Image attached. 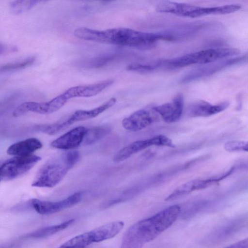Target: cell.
Listing matches in <instances>:
<instances>
[{
	"label": "cell",
	"instance_id": "cell-1",
	"mask_svg": "<svg viewBox=\"0 0 248 248\" xmlns=\"http://www.w3.org/2000/svg\"><path fill=\"white\" fill-rule=\"evenodd\" d=\"M74 35L79 39L87 41L140 49L151 48L161 40L158 32H143L126 28L97 30L80 27L74 31Z\"/></svg>",
	"mask_w": 248,
	"mask_h": 248
},
{
	"label": "cell",
	"instance_id": "cell-2",
	"mask_svg": "<svg viewBox=\"0 0 248 248\" xmlns=\"http://www.w3.org/2000/svg\"><path fill=\"white\" fill-rule=\"evenodd\" d=\"M180 212V206L173 205L150 217L134 224L124 234L121 248L142 247L171 226L177 219Z\"/></svg>",
	"mask_w": 248,
	"mask_h": 248
},
{
	"label": "cell",
	"instance_id": "cell-3",
	"mask_svg": "<svg viewBox=\"0 0 248 248\" xmlns=\"http://www.w3.org/2000/svg\"><path fill=\"white\" fill-rule=\"evenodd\" d=\"M240 53V51L235 48L207 49L172 59L168 64L170 67L178 68L193 64H207Z\"/></svg>",
	"mask_w": 248,
	"mask_h": 248
},
{
	"label": "cell",
	"instance_id": "cell-4",
	"mask_svg": "<svg viewBox=\"0 0 248 248\" xmlns=\"http://www.w3.org/2000/svg\"><path fill=\"white\" fill-rule=\"evenodd\" d=\"M124 223L113 221L103 225L90 232L78 235L65 242L61 248H84L93 243L114 237L123 229Z\"/></svg>",
	"mask_w": 248,
	"mask_h": 248
},
{
	"label": "cell",
	"instance_id": "cell-5",
	"mask_svg": "<svg viewBox=\"0 0 248 248\" xmlns=\"http://www.w3.org/2000/svg\"><path fill=\"white\" fill-rule=\"evenodd\" d=\"M72 168L67 162L64 153L59 158L44 165L38 171L31 186L53 187L63 179Z\"/></svg>",
	"mask_w": 248,
	"mask_h": 248
},
{
	"label": "cell",
	"instance_id": "cell-6",
	"mask_svg": "<svg viewBox=\"0 0 248 248\" xmlns=\"http://www.w3.org/2000/svg\"><path fill=\"white\" fill-rule=\"evenodd\" d=\"M41 159L40 156L32 154L15 156L0 166V178L5 180L17 178L31 170Z\"/></svg>",
	"mask_w": 248,
	"mask_h": 248
},
{
	"label": "cell",
	"instance_id": "cell-7",
	"mask_svg": "<svg viewBox=\"0 0 248 248\" xmlns=\"http://www.w3.org/2000/svg\"><path fill=\"white\" fill-rule=\"evenodd\" d=\"M175 147L171 140L168 137L159 135L145 140L136 141L119 151L113 157V161L120 162L129 158L133 155L151 146Z\"/></svg>",
	"mask_w": 248,
	"mask_h": 248
},
{
	"label": "cell",
	"instance_id": "cell-8",
	"mask_svg": "<svg viewBox=\"0 0 248 248\" xmlns=\"http://www.w3.org/2000/svg\"><path fill=\"white\" fill-rule=\"evenodd\" d=\"M68 100L62 93L46 102H24L15 109L13 115L18 117L29 112L41 114H51L60 109Z\"/></svg>",
	"mask_w": 248,
	"mask_h": 248
},
{
	"label": "cell",
	"instance_id": "cell-9",
	"mask_svg": "<svg viewBox=\"0 0 248 248\" xmlns=\"http://www.w3.org/2000/svg\"><path fill=\"white\" fill-rule=\"evenodd\" d=\"M82 192H77L62 201L50 202L33 199L31 205L36 212L41 215L54 214L70 208L78 203L82 199Z\"/></svg>",
	"mask_w": 248,
	"mask_h": 248
},
{
	"label": "cell",
	"instance_id": "cell-10",
	"mask_svg": "<svg viewBox=\"0 0 248 248\" xmlns=\"http://www.w3.org/2000/svg\"><path fill=\"white\" fill-rule=\"evenodd\" d=\"M158 115L153 107L145 108L135 111L124 118L122 124L126 130L138 131L156 122L158 118Z\"/></svg>",
	"mask_w": 248,
	"mask_h": 248
},
{
	"label": "cell",
	"instance_id": "cell-11",
	"mask_svg": "<svg viewBox=\"0 0 248 248\" xmlns=\"http://www.w3.org/2000/svg\"><path fill=\"white\" fill-rule=\"evenodd\" d=\"M155 112L166 123H175L181 118L183 108L184 99L182 94H178L170 102L153 107Z\"/></svg>",
	"mask_w": 248,
	"mask_h": 248
},
{
	"label": "cell",
	"instance_id": "cell-12",
	"mask_svg": "<svg viewBox=\"0 0 248 248\" xmlns=\"http://www.w3.org/2000/svg\"><path fill=\"white\" fill-rule=\"evenodd\" d=\"M87 129L82 126L75 127L53 141L51 146L62 150L76 148L82 143Z\"/></svg>",
	"mask_w": 248,
	"mask_h": 248
},
{
	"label": "cell",
	"instance_id": "cell-13",
	"mask_svg": "<svg viewBox=\"0 0 248 248\" xmlns=\"http://www.w3.org/2000/svg\"><path fill=\"white\" fill-rule=\"evenodd\" d=\"M113 82V79H109L93 84L75 86L63 93L68 100L74 97H91L99 93Z\"/></svg>",
	"mask_w": 248,
	"mask_h": 248
},
{
	"label": "cell",
	"instance_id": "cell-14",
	"mask_svg": "<svg viewBox=\"0 0 248 248\" xmlns=\"http://www.w3.org/2000/svg\"><path fill=\"white\" fill-rule=\"evenodd\" d=\"M229 106V102L225 101L212 105L204 100H200L191 104L187 109V113L191 117H208L218 113Z\"/></svg>",
	"mask_w": 248,
	"mask_h": 248
},
{
	"label": "cell",
	"instance_id": "cell-15",
	"mask_svg": "<svg viewBox=\"0 0 248 248\" xmlns=\"http://www.w3.org/2000/svg\"><path fill=\"white\" fill-rule=\"evenodd\" d=\"M197 6L170 0L160 2L156 6L158 12L171 14L178 16L192 18Z\"/></svg>",
	"mask_w": 248,
	"mask_h": 248
},
{
	"label": "cell",
	"instance_id": "cell-16",
	"mask_svg": "<svg viewBox=\"0 0 248 248\" xmlns=\"http://www.w3.org/2000/svg\"><path fill=\"white\" fill-rule=\"evenodd\" d=\"M42 143L38 139L31 138L18 141L10 145L7 150L10 155L25 156L31 155L42 147Z\"/></svg>",
	"mask_w": 248,
	"mask_h": 248
},
{
	"label": "cell",
	"instance_id": "cell-17",
	"mask_svg": "<svg viewBox=\"0 0 248 248\" xmlns=\"http://www.w3.org/2000/svg\"><path fill=\"white\" fill-rule=\"evenodd\" d=\"M116 101V98L112 97L101 106L93 109L77 110L67 120L71 125L75 122L95 118L115 105Z\"/></svg>",
	"mask_w": 248,
	"mask_h": 248
},
{
	"label": "cell",
	"instance_id": "cell-18",
	"mask_svg": "<svg viewBox=\"0 0 248 248\" xmlns=\"http://www.w3.org/2000/svg\"><path fill=\"white\" fill-rule=\"evenodd\" d=\"M111 130V126L108 124L87 129L82 143L86 145L93 144L108 135Z\"/></svg>",
	"mask_w": 248,
	"mask_h": 248
},
{
	"label": "cell",
	"instance_id": "cell-19",
	"mask_svg": "<svg viewBox=\"0 0 248 248\" xmlns=\"http://www.w3.org/2000/svg\"><path fill=\"white\" fill-rule=\"evenodd\" d=\"M71 219L58 225H54L40 229L29 233L25 237L31 239H41L51 236L69 227L74 222Z\"/></svg>",
	"mask_w": 248,
	"mask_h": 248
},
{
	"label": "cell",
	"instance_id": "cell-20",
	"mask_svg": "<svg viewBox=\"0 0 248 248\" xmlns=\"http://www.w3.org/2000/svg\"><path fill=\"white\" fill-rule=\"evenodd\" d=\"M203 189L202 180L196 179L187 182L175 189L170 195L166 198V201L175 200L195 190Z\"/></svg>",
	"mask_w": 248,
	"mask_h": 248
},
{
	"label": "cell",
	"instance_id": "cell-21",
	"mask_svg": "<svg viewBox=\"0 0 248 248\" xmlns=\"http://www.w3.org/2000/svg\"><path fill=\"white\" fill-rule=\"evenodd\" d=\"M49 0H14L10 4V9L14 14L19 15L30 10L40 2Z\"/></svg>",
	"mask_w": 248,
	"mask_h": 248
},
{
	"label": "cell",
	"instance_id": "cell-22",
	"mask_svg": "<svg viewBox=\"0 0 248 248\" xmlns=\"http://www.w3.org/2000/svg\"><path fill=\"white\" fill-rule=\"evenodd\" d=\"M71 124L68 120L53 123L52 124H44L36 125L35 129L44 133L49 135H55L60 131L68 127Z\"/></svg>",
	"mask_w": 248,
	"mask_h": 248
},
{
	"label": "cell",
	"instance_id": "cell-23",
	"mask_svg": "<svg viewBox=\"0 0 248 248\" xmlns=\"http://www.w3.org/2000/svg\"><path fill=\"white\" fill-rule=\"evenodd\" d=\"M118 56V55L116 54L102 56L88 60L81 64L84 67L98 68L115 60Z\"/></svg>",
	"mask_w": 248,
	"mask_h": 248
},
{
	"label": "cell",
	"instance_id": "cell-24",
	"mask_svg": "<svg viewBox=\"0 0 248 248\" xmlns=\"http://www.w3.org/2000/svg\"><path fill=\"white\" fill-rule=\"evenodd\" d=\"M225 149L228 152L245 151L248 149V142L240 140H231L224 144Z\"/></svg>",
	"mask_w": 248,
	"mask_h": 248
},
{
	"label": "cell",
	"instance_id": "cell-25",
	"mask_svg": "<svg viewBox=\"0 0 248 248\" xmlns=\"http://www.w3.org/2000/svg\"><path fill=\"white\" fill-rule=\"evenodd\" d=\"M35 61L34 57H30L15 63L6 64L0 67V71L19 69L30 65Z\"/></svg>",
	"mask_w": 248,
	"mask_h": 248
},
{
	"label": "cell",
	"instance_id": "cell-26",
	"mask_svg": "<svg viewBox=\"0 0 248 248\" xmlns=\"http://www.w3.org/2000/svg\"><path fill=\"white\" fill-rule=\"evenodd\" d=\"M156 67V64L131 63L127 66L126 69L138 73H147L153 71Z\"/></svg>",
	"mask_w": 248,
	"mask_h": 248
},
{
	"label": "cell",
	"instance_id": "cell-27",
	"mask_svg": "<svg viewBox=\"0 0 248 248\" xmlns=\"http://www.w3.org/2000/svg\"><path fill=\"white\" fill-rule=\"evenodd\" d=\"M248 247V239L246 238L235 243L232 244L226 248H247Z\"/></svg>",
	"mask_w": 248,
	"mask_h": 248
},
{
	"label": "cell",
	"instance_id": "cell-28",
	"mask_svg": "<svg viewBox=\"0 0 248 248\" xmlns=\"http://www.w3.org/2000/svg\"><path fill=\"white\" fill-rule=\"evenodd\" d=\"M6 47L4 45L0 44V55L3 53L6 50Z\"/></svg>",
	"mask_w": 248,
	"mask_h": 248
},
{
	"label": "cell",
	"instance_id": "cell-29",
	"mask_svg": "<svg viewBox=\"0 0 248 248\" xmlns=\"http://www.w3.org/2000/svg\"><path fill=\"white\" fill-rule=\"evenodd\" d=\"M100 0L109 1V0Z\"/></svg>",
	"mask_w": 248,
	"mask_h": 248
},
{
	"label": "cell",
	"instance_id": "cell-30",
	"mask_svg": "<svg viewBox=\"0 0 248 248\" xmlns=\"http://www.w3.org/2000/svg\"><path fill=\"white\" fill-rule=\"evenodd\" d=\"M1 180L0 178V180Z\"/></svg>",
	"mask_w": 248,
	"mask_h": 248
}]
</instances>
